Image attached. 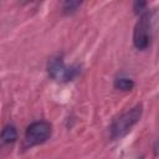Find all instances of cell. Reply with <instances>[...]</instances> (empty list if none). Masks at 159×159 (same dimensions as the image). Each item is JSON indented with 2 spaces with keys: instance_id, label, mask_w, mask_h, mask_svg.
<instances>
[{
  "instance_id": "cell-4",
  "label": "cell",
  "mask_w": 159,
  "mask_h": 159,
  "mask_svg": "<svg viewBox=\"0 0 159 159\" xmlns=\"http://www.w3.org/2000/svg\"><path fill=\"white\" fill-rule=\"evenodd\" d=\"M133 43L138 50H145L150 43V24L147 14L142 15L134 27Z\"/></svg>"
},
{
  "instance_id": "cell-2",
  "label": "cell",
  "mask_w": 159,
  "mask_h": 159,
  "mask_svg": "<svg viewBox=\"0 0 159 159\" xmlns=\"http://www.w3.org/2000/svg\"><path fill=\"white\" fill-rule=\"evenodd\" d=\"M47 71L51 78L55 81H61V82H68L72 81L78 73H80V67L78 66H66L63 63L62 56H52L48 62H47Z\"/></svg>"
},
{
  "instance_id": "cell-6",
  "label": "cell",
  "mask_w": 159,
  "mask_h": 159,
  "mask_svg": "<svg viewBox=\"0 0 159 159\" xmlns=\"http://www.w3.org/2000/svg\"><path fill=\"white\" fill-rule=\"evenodd\" d=\"M114 87L120 91H130L134 87V82L127 77H118L114 80Z\"/></svg>"
},
{
  "instance_id": "cell-7",
  "label": "cell",
  "mask_w": 159,
  "mask_h": 159,
  "mask_svg": "<svg viewBox=\"0 0 159 159\" xmlns=\"http://www.w3.org/2000/svg\"><path fill=\"white\" fill-rule=\"evenodd\" d=\"M80 5H81V1H66L63 2V12L72 14L80 7Z\"/></svg>"
},
{
  "instance_id": "cell-5",
  "label": "cell",
  "mask_w": 159,
  "mask_h": 159,
  "mask_svg": "<svg viewBox=\"0 0 159 159\" xmlns=\"http://www.w3.org/2000/svg\"><path fill=\"white\" fill-rule=\"evenodd\" d=\"M17 138V132H16V128L11 124H7L4 127L2 132H1V142L2 144H9V143H12L15 142Z\"/></svg>"
},
{
  "instance_id": "cell-3",
  "label": "cell",
  "mask_w": 159,
  "mask_h": 159,
  "mask_svg": "<svg viewBox=\"0 0 159 159\" xmlns=\"http://www.w3.org/2000/svg\"><path fill=\"white\" fill-rule=\"evenodd\" d=\"M51 135V124L45 120L34 122L30 124L25 132L24 144L25 147L30 148L34 145H39L43 142H46Z\"/></svg>"
},
{
  "instance_id": "cell-8",
  "label": "cell",
  "mask_w": 159,
  "mask_h": 159,
  "mask_svg": "<svg viewBox=\"0 0 159 159\" xmlns=\"http://www.w3.org/2000/svg\"><path fill=\"white\" fill-rule=\"evenodd\" d=\"M145 6H147V2H144V1H135L134 2V11H135V14L143 12Z\"/></svg>"
},
{
  "instance_id": "cell-1",
  "label": "cell",
  "mask_w": 159,
  "mask_h": 159,
  "mask_svg": "<svg viewBox=\"0 0 159 159\" xmlns=\"http://www.w3.org/2000/svg\"><path fill=\"white\" fill-rule=\"evenodd\" d=\"M143 113V107L142 104H137L128 112L123 113L120 117H118L111 125L109 132H111V138L112 139H119L128 134V132L138 123Z\"/></svg>"
}]
</instances>
